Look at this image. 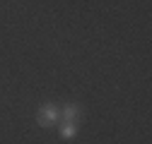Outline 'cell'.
<instances>
[{
	"instance_id": "1",
	"label": "cell",
	"mask_w": 152,
	"mask_h": 144,
	"mask_svg": "<svg viewBox=\"0 0 152 144\" xmlns=\"http://www.w3.org/2000/svg\"><path fill=\"white\" fill-rule=\"evenodd\" d=\"M58 118H61V108H56V106H44L41 113H39V122L41 125H51L53 120H58Z\"/></svg>"
},
{
	"instance_id": "2",
	"label": "cell",
	"mask_w": 152,
	"mask_h": 144,
	"mask_svg": "<svg viewBox=\"0 0 152 144\" xmlns=\"http://www.w3.org/2000/svg\"><path fill=\"white\" fill-rule=\"evenodd\" d=\"M61 115L65 118V122H72L75 118L80 115V108H77V106H65L63 111H61Z\"/></svg>"
},
{
	"instance_id": "3",
	"label": "cell",
	"mask_w": 152,
	"mask_h": 144,
	"mask_svg": "<svg viewBox=\"0 0 152 144\" xmlns=\"http://www.w3.org/2000/svg\"><path fill=\"white\" fill-rule=\"evenodd\" d=\"M61 135H63V137H72V135H75V125H72V122H65L63 127H61Z\"/></svg>"
}]
</instances>
